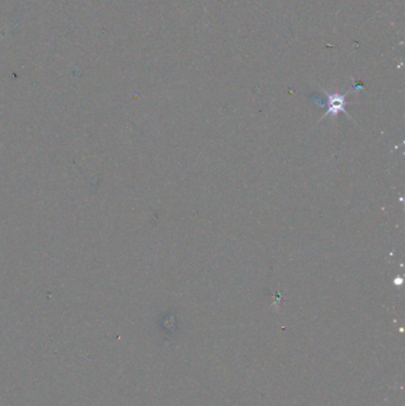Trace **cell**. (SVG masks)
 <instances>
[{
  "mask_svg": "<svg viewBox=\"0 0 405 406\" xmlns=\"http://www.w3.org/2000/svg\"><path fill=\"white\" fill-rule=\"evenodd\" d=\"M327 95V104H328V108H327V112L326 114L323 116V119L327 118L328 116H335L337 114L343 112L346 113L347 116H348V113H347L346 110V104H347V96H348L349 93H346L343 95L341 94H329L327 93V92H324Z\"/></svg>",
  "mask_w": 405,
  "mask_h": 406,
  "instance_id": "6da1fadb",
  "label": "cell"
}]
</instances>
